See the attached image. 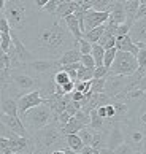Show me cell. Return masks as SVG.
<instances>
[{
	"label": "cell",
	"mask_w": 146,
	"mask_h": 154,
	"mask_svg": "<svg viewBox=\"0 0 146 154\" xmlns=\"http://www.w3.org/2000/svg\"><path fill=\"white\" fill-rule=\"evenodd\" d=\"M130 26H132V24H129V22H124V24L117 26V29H116V37H126V35H129Z\"/></svg>",
	"instance_id": "ab89813d"
},
{
	"label": "cell",
	"mask_w": 146,
	"mask_h": 154,
	"mask_svg": "<svg viewBox=\"0 0 146 154\" xmlns=\"http://www.w3.org/2000/svg\"><path fill=\"white\" fill-rule=\"evenodd\" d=\"M92 134H94V130H92V129L84 127V129H81V130H80V132H78L76 135L80 137L81 143H83L84 146H91V141H92Z\"/></svg>",
	"instance_id": "f1b7e54d"
},
{
	"label": "cell",
	"mask_w": 146,
	"mask_h": 154,
	"mask_svg": "<svg viewBox=\"0 0 146 154\" xmlns=\"http://www.w3.org/2000/svg\"><path fill=\"white\" fill-rule=\"evenodd\" d=\"M122 7H124V13H126V21L129 24H132L135 21L137 11L140 7V0H126V2H122Z\"/></svg>",
	"instance_id": "ffe728a7"
},
{
	"label": "cell",
	"mask_w": 146,
	"mask_h": 154,
	"mask_svg": "<svg viewBox=\"0 0 146 154\" xmlns=\"http://www.w3.org/2000/svg\"><path fill=\"white\" fill-rule=\"evenodd\" d=\"M7 68H11V62H10V56L5 54L2 49H0V72L7 70Z\"/></svg>",
	"instance_id": "8d00e7d4"
},
{
	"label": "cell",
	"mask_w": 146,
	"mask_h": 154,
	"mask_svg": "<svg viewBox=\"0 0 146 154\" xmlns=\"http://www.w3.org/2000/svg\"><path fill=\"white\" fill-rule=\"evenodd\" d=\"M103 54H105V49L100 46V45L94 43L92 45V49H91V56L95 62V67H102V62H103Z\"/></svg>",
	"instance_id": "484cf974"
},
{
	"label": "cell",
	"mask_w": 146,
	"mask_h": 154,
	"mask_svg": "<svg viewBox=\"0 0 146 154\" xmlns=\"http://www.w3.org/2000/svg\"><path fill=\"white\" fill-rule=\"evenodd\" d=\"M60 68L59 62L57 60H53V59H33L30 60L29 64H26L22 67V70L27 72L30 76L37 78L38 81H46V79L53 78Z\"/></svg>",
	"instance_id": "5b68a950"
},
{
	"label": "cell",
	"mask_w": 146,
	"mask_h": 154,
	"mask_svg": "<svg viewBox=\"0 0 146 154\" xmlns=\"http://www.w3.org/2000/svg\"><path fill=\"white\" fill-rule=\"evenodd\" d=\"M30 138L33 141V154H51L65 148V135L60 132V127L56 122L40 129Z\"/></svg>",
	"instance_id": "3957f363"
},
{
	"label": "cell",
	"mask_w": 146,
	"mask_h": 154,
	"mask_svg": "<svg viewBox=\"0 0 146 154\" xmlns=\"http://www.w3.org/2000/svg\"><path fill=\"white\" fill-rule=\"evenodd\" d=\"M97 45H100V46H102L105 51H108V49H111V48H114V45H116V37L110 35L108 32H103V35L100 37V40H99Z\"/></svg>",
	"instance_id": "4316f807"
},
{
	"label": "cell",
	"mask_w": 146,
	"mask_h": 154,
	"mask_svg": "<svg viewBox=\"0 0 146 154\" xmlns=\"http://www.w3.org/2000/svg\"><path fill=\"white\" fill-rule=\"evenodd\" d=\"M10 32H11V29L8 26V21L5 18L3 11H2V13H0V33H10Z\"/></svg>",
	"instance_id": "60d3db41"
},
{
	"label": "cell",
	"mask_w": 146,
	"mask_h": 154,
	"mask_svg": "<svg viewBox=\"0 0 146 154\" xmlns=\"http://www.w3.org/2000/svg\"><path fill=\"white\" fill-rule=\"evenodd\" d=\"M51 154H64V149H57V151H54V152H51Z\"/></svg>",
	"instance_id": "f5cc1de1"
},
{
	"label": "cell",
	"mask_w": 146,
	"mask_h": 154,
	"mask_svg": "<svg viewBox=\"0 0 146 154\" xmlns=\"http://www.w3.org/2000/svg\"><path fill=\"white\" fill-rule=\"evenodd\" d=\"M70 81V78H68V75L64 72V70H59L56 72V75H54V83H56V86H64V84H67Z\"/></svg>",
	"instance_id": "1f68e13d"
},
{
	"label": "cell",
	"mask_w": 146,
	"mask_h": 154,
	"mask_svg": "<svg viewBox=\"0 0 146 154\" xmlns=\"http://www.w3.org/2000/svg\"><path fill=\"white\" fill-rule=\"evenodd\" d=\"M105 111H106V121L113 122V119H114V108H113V105H111V102L105 106Z\"/></svg>",
	"instance_id": "f6af8a7d"
},
{
	"label": "cell",
	"mask_w": 146,
	"mask_h": 154,
	"mask_svg": "<svg viewBox=\"0 0 146 154\" xmlns=\"http://www.w3.org/2000/svg\"><path fill=\"white\" fill-rule=\"evenodd\" d=\"M111 22H114L116 26H121L124 24L126 21V13H124V7H122V2L121 0H114V5H113V10L110 13V18Z\"/></svg>",
	"instance_id": "d6986e66"
},
{
	"label": "cell",
	"mask_w": 146,
	"mask_h": 154,
	"mask_svg": "<svg viewBox=\"0 0 146 154\" xmlns=\"http://www.w3.org/2000/svg\"><path fill=\"white\" fill-rule=\"evenodd\" d=\"M0 37H2V42H0V49H2L5 54H8V51L11 48V35H10V33H0Z\"/></svg>",
	"instance_id": "e575fe53"
},
{
	"label": "cell",
	"mask_w": 146,
	"mask_h": 154,
	"mask_svg": "<svg viewBox=\"0 0 146 154\" xmlns=\"http://www.w3.org/2000/svg\"><path fill=\"white\" fill-rule=\"evenodd\" d=\"M103 86H105V78L102 79H92L91 83V94H103Z\"/></svg>",
	"instance_id": "d6a6232c"
},
{
	"label": "cell",
	"mask_w": 146,
	"mask_h": 154,
	"mask_svg": "<svg viewBox=\"0 0 146 154\" xmlns=\"http://www.w3.org/2000/svg\"><path fill=\"white\" fill-rule=\"evenodd\" d=\"M64 154H78V152H75V151H71V149H68V148H64Z\"/></svg>",
	"instance_id": "f907efd6"
},
{
	"label": "cell",
	"mask_w": 146,
	"mask_h": 154,
	"mask_svg": "<svg viewBox=\"0 0 146 154\" xmlns=\"http://www.w3.org/2000/svg\"><path fill=\"white\" fill-rule=\"evenodd\" d=\"M0 154H11V149H10V140L0 137Z\"/></svg>",
	"instance_id": "b9f144b4"
},
{
	"label": "cell",
	"mask_w": 146,
	"mask_h": 154,
	"mask_svg": "<svg viewBox=\"0 0 146 154\" xmlns=\"http://www.w3.org/2000/svg\"><path fill=\"white\" fill-rule=\"evenodd\" d=\"M108 73H110V70L106 67H95L94 68V79H102V78H106L108 76Z\"/></svg>",
	"instance_id": "74e56055"
},
{
	"label": "cell",
	"mask_w": 146,
	"mask_h": 154,
	"mask_svg": "<svg viewBox=\"0 0 146 154\" xmlns=\"http://www.w3.org/2000/svg\"><path fill=\"white\" fill-rule=\"evenodd\" d=\"M44 103V100L41 99L40 95V91H33V92H29V94H24L18 99V116L21 118L26 111L32 110L35 106H40Z\"/></svg>",
	"instance_id": "4fadbf2b"
},
{
	"label": "cell",
	"mask_w": 146,
	"mask_h": 154,
	"mask_svg": "<svg viewBox=\"0 0 146 154\" xmlns=\"http://www.w3.org/2000/svg\"><path fill=\"white\" fill-rule=\"evenodd\" d=\"M0 122H2L5 127H8L11 132L14 135L21 137V138H30V135L27 134V130L24 129V125H22V121L21 118L18 116H7V115H0Z\"/></svg>",
	"instance_id": "5bb4252c"
},
{
	"label": "cell",
	"mask_w": 146,
	"mask_h": 154,
	"mask_svg": "<svg viewBox=\"0 0 146 154\" xmlns=\"http://www.w3.org/2000/svg\"><path fill=\"white\" fill-rule=\"evenodd\" d=\"M91 83L92 81H76L75 83V91L81 94H87L91 91Z\"/></svg>",
	"instance_id": "d590c367"
},
{
	"label": "cell",
	"mask_w": 146,
	"mask_h": 154,
	"mask_svg": "<svg viewBox=\"0 0 146 154\" xmlns=\"http://www.w3.org/2000/svg\"><path fill=\"white\" fill-rule=\"evenodd\" d=\"M59 2H60V0H48L46 5H44V8H43L41 11H43L44 14H48V16H54L56 11H57Z\"/></svg>",
	"instance_id": "4dcf8cb0"
},
{
	"label": "cell",
	"mask_w": 146,
	"mask_h": 154,
	"mask_svg": "<svg viewBox=\"0 0 146 154\" xmlns=\"http://www.w3.org/2000/svg\"><path fill=\"white\" fill-rule=\"evenodd\" d=\"M146 140V130L135 122L124 124V143L129 145L133 151H141Z\"/></svg>",
	"instance_id": "ba28073f"
},
{
	"label": "cell",
	"mask_w": 146,
	"mask_h": 154,
	"mask_svg": "<svg viewBox=\"0 0 146 154\" xmlns=\"http://www.w3.org/2000/svg\"><path fill=\"white\" fill-rule=\"evenodd\" d=\"M143 154H146V140H144V145H143V149H141Z\"/></svg>",
	"instance_id": "db71d44e"
},
{
	"label": "cell",
	"mask_w": 146,
	"mask_h": 154,
	"mask_svg": "<svg viewBox=\"0 0 146 154\" xmlns=\"http://www.w3.org/2000/svg\"><path fill=\"white\" fill-rule=\"evenodd\" d=\"M60 89H62L64 95H68V94H71L73 91H75V83H73V81H68L67 84H64V86H60Z\"/></svg>",
	"instance_id": "bcb514c9"
},
{
	"label": "cell",
	"mask_w": 146,
	"mask_h": 154,
	"mask_svg": "<svg viewBox=\"0 0 146 154\" xmlns=\"http://www.w3.org/2000/svg\"><path fill=\"white\" fill-rule=\"evenodd\" d=\"M10 86L14 89V92L19 97L24 94L33 92V91L40 89V81L37 78L30 76L27 72H24L22 68H16V70H11L10 75Z\"/></svg>",
	"instance_id": "8992f818"
},
{
	"label": "cell",
	"mask_w": 146,
	"mask_h": 154,
	"mask_svg": "<svg viewBox=\"0 0 146 154\" xmlns=\"http://www.w3.org/2000/svg\"><path fill=\"white\" fill-rule=\"evenodd\" d=\"M92 79H94V68L81 67L80 70H76V81H92Z\"/></svg>",
	"instance_id": "83f0119b"
},
{
	"label": "cell",
	"mask_w": 146,
	"mask_h": 154,
	"mask_svg": "<svg viewBox=\"0 0 146 154\" xmlns=\"http://www.w3.org/2000/svg\"><path fill=\"white\" fill-rule=\"evenodd\" d=\"M0 42H2V37H0Z\"/></svg>",
	"instance_id": "9f6ffc18"
},
{
	"label": "cell",
	"mask_w": 146,
	"mask_h": 154,
	"mask_svg": "<svg viewBox=\"0 0 146 154\" xmlns=\"http://www.w3.org/2000/svg\"><path fill=\"white\" fill-rule=\"evenodd\" d=\"M21 121H22L24 129L27 130V134L32 137L40 129H43V127H46L48 124L54 122V118H53L51 108H49L46 103H43L40 106H35V108H32V110L26 111L24 115L21 116Z\"/></svg>",
	"instance_id": "277c9868"
},
{
	"label": "cell",
	"mask_w": 146,
	"mask_h": 154,
	"mask_svg": "<svg viewBox=\"0 0 146 154\" xmlns=\"http://www.w3.org/2000/svg\"><path fill=\"white\" fill-rule=\"evenodd\" d=\"M92 2V8L94 11H99V13H111L114 5V0H91Z\"/></svg>",
	"instance_id": "7402d4cb"
},
{
	"label": "cell",
	"mask_w": 146,
	"mask_h": 154,
	"mask_svg": "<svg viewBox=\"0 0 146 154\" xmlns=\"http://www.w3.org/2000/svg\"><path fill=\"white\" fill-rule=\"evenodd\" d=\"M127 84H129V76H117V75H110L108 73V76L105 78L103 94L113 100L124 92Z\"/></svg>",
	"instance_id": "30bf717a"
},
{
	"label": "cell",
	"mask_w": 146,
	"mask_h": 154,
	"mask_svg": "<svg viewBox=\"0 0 146 154\" xmlns=\"http://www.w3.org/2000/svg\"><path fill=\"white\" fill-rule=\"evenodd\" d=\"M65 146L68 148V149L78 152V154H80V151L84 148V145L81 143L80 137H78L76 134L75 135H65Z\"/></svg>",
	"instance_id": "d4e9b609"
},
{
	"label": "cell",
	"mask_w": 146,
	"mask_h": 154,
	"mask_svg": "<svg viewBox=\"0 0 146 154\" xmlns=\"http://www.w3.org/2000/svg\"><path fill=\"white\" fill-rule=\"evenodd\" d=\"M40 13L41 11L33 5V2H21V0H7L3 8V14L8 21L11 32H14L18 37L35 26Z\"/></svg>",
	"instance_id": "7a4b0ae2"
},
{
	"label": "cell",
	"mask_w": 146,
	"mask_h": 154,
	"mask_svg": "<svg viewBox=\"0 0 146 154\" xmlns=\"http://www.w3.org/2000/svg\"><path fill=\"white\" fill-rule=\"evenodd\" d=\"M137 59L135 56L129 53H116V57L113 64L110 67V75H117V76H132L137 72Z\"/></svg>",
	"instance_id": "52a82bcc"
},
{
	"label": "cell",
	"mask_w": 146,
	"mask_h": 154,
	"mask_svg": "<svg viewBox=\"0 0 146 154\" xmlns=\"http://www.w3.org/2000/svg\"><path fill=\"white\" fill-rule=\"evenodd\" d=\"M18 38L35 59L57 60L65 51L76 45V40L68 32L64 19L48 16L43 11L38 16L35 26Z\"/></svg>",
	"instance_id": "6da1fadb"
},
{
	"label": "cell",
	"mask_w": 146,
	"mask_h": 154,
	"mask_svg": "<svg viewBox=\"0 0 146 154\" xmlns=\"http://www.w3.org/2000/svg\"><path fill=\"white\" fill-rule=\"evenodd\" d=\"M133 152L135 151H133L129 145H126V143H122L121 146H117L116 149L113 151V154H133Z\"/></svg>",
	"instance_id": "7bdbcfd3"
},
{
	"label": "cell",
	"mask_w": 146,
	"mask_h": 154,
	"mask_svg": "<svg viewBox=\"0 0 146 154\" xmlns=\"http://www.w3.org/2000/svg\"><path fill=\"white\" fill-rule=\"evenodd\" d=\"M76 46H78V51H80V54L81 56H87V54H91V49H92V45L91 43H87L86 40H78L76 42Z\"/></svg>",
	"instance_id": "836d02e7"
},
{
	"label": "cell",
	"mask_w": 146,
	"mask_h": 154,
	"mask_svg": "<svg viewBox=\"0 0 146 154\" xmlns=\"http://www.w3.org/2000/svg\"><path fill=\"white\" fill-rule=\"evenodd\" d=\"M103 32H105V26L95 27V29H92V30H89V32L84 33V35H83V40H86V42L91 43V45L99 43V40H100V37L103 35Z\"/></svg>",
	"instance_id": "cb8c5ba5"
},
{
	"label": "cell",
	"mask_w": 146,
	"mask_h": 154,
	"mask_svg": "<svg viewBox=\"0 0 146 154\" xmlns=\"http://www.w3.org/2000/svg\"><path fill=\"white\" fill-rule=\"evenodd\" d=\"M75 11H76V0H60L59 7H57V11H56V14H54V18L65 19L67 16L75 14Z\"/></svg>",
	"instance_id": "e0dca14e"
},
{
	"label": "cell",
	"mask_w": 146,
	"mask_h": 154,
	"mask_svg": "<svg viewBox=\"0 0 146 154\" xmlns=\"http://www.w3.org/2000/svg\"><path fill=\"white\" fill-rule=\"evenodd\" d=\"M18 99H19V95L16 94L14 89L8 84V86L0 92V115L14 116V118L18 116Z\"/></svg>",
	"instance_id": "9c48e42d"
},
{
	"label": "cell",
	"mask_w": 146,
	"mask_h": 154,
	"mask_svg": "<svg viewBox=\"0 0 146 154\" xmlns=\"http://www.w3.org/2000/svg\"><path fill=\"white\" fill-rule=\"evenodd\" d=\"M60 70H64V72L67 73V75H68L70 81H73V83L76 81V70H73V68H71L70 65H64V67H60Z\"/></svg>",
	"instance_id": "ee69618b"
},
{
	"label": "cell",
	"mask_w": 146,
	"mask_h": 154,
	"mask_svg": "<svg viewBox=\"0 0 146 154\" xmlns=\"http://www.w3.org/2000/svg\"><path fill=\"white\" fill-rule=\"evenodd\" d=\"M81 129H84V125H83L81 122H78L75 118H71L65 125H62V127H60V132H62L64 135H75V134L80 132Z\"/></svg>",
	"instance_id": "603a6c76"
},
{
	"label": "cell",
	"mask_w": 146,
	"mask_h": 154,
	"mask_svg": "<svg viewBox=\"0 0 146 154\" xmlns=\"http://www.w3.org/2000/svg\"><path fill=\"white\" fill-rule=\"evenodd\" d=\"M116 48H111V49H108V51H105V54H103V62H102V65L103 67H106L110 70V67H111V64H113V60H114V57H116Z\"/></svg>",
	"instance_id": "f546056e"
},
{
	"label": "cell",
	"mask_w": 146,
	"mask_h": 154,
	"mask_svg": "<svg viewBox=\"0 0 146 154\" xmlns=\"http://www.w3.org/2000/svg\"><path fill=\"white\" fill-rule=\"evenodd\" d=\"M95 111H97V115H99V118H102V119H106V111H105V106L95 108Z\"/></svg>",
	"instance_id": "c3c4849f"
},
{
	"label": "cell",
	"mask_w": 146,
	"mask_h": 154,
	"mask_svg": "<svg viewBox=\"0 0 146 154\" xmlns=\"http://www.w3.org/2000/svg\"><path fill=\"white\" fill-rule=\"evenodd\" d=\"M80 154H99V151L94 149V148H91V146H84L83 149L80 151Z\"/></svg>",
	"instance_id": "7dc6e473"
},
{
	"label": "cell",
	"mask_w": 146,
	"mask_h": 154,
	"mask_svg": "<svg viewBox=\"0 0 146 154\" xmlns=\"http://www.w3.org/2000/svg\"><path fill=\"white\" fill-rule=\"evenodd\" d=\"M110 18V13H99V11L94 10H87L86 13L83 14V35L89 30L95 29V27L103 26Z\"/></svg>",
	"instance_id": "8fae6325"
},
{
	"label": "cell",
	"mask_w": 146,
	"mask_h": 154,
	"mask_svg": "<svg viewBox=\"0 0 146 154\" xmlns=\"http://www.w3.org/2000/svg\"><path fill=\"white\" fill-rule=\"evenodd\" d=\"M114 48H116V51H119V53H129L132 56L138 54V46L132 42L130 38H129V35H126V37H116Z\"/></svg>",
	"instance_id": "2e32d148"
},
{
	"label": "cell",
	"mask_w": 146,
	"mask_h": 154,
	"mask_svg": "<svg viewBox=\"0 0 146 154\" xmlns=\"http://www.w3.org/2000/svg\"><path fill=\"white\" fill-rule=\"evenodd\" d=\"M80 64H81L84 68H95V62H94V59H92V56H91V54H87V56H81Z\"/></svg>",
	"instance_id": "f35d334b"
},
{
	"label": "cell",
	"mask_w": 146,
	"mask_h": 154,
	"mask_svg": "<svg viewBox=\"0 0 146 154\" xmlns=\"http://www.w3.org/2000/svg\"><path fill=\"white\" fill-rule=\"evenodd\" d=\"M122 143H124V124L111 122V125L106 130V148L110 151H114Z\"/></svg>",
	"instance_id": "7c38bea8"
},
{
	"label": "cell",
	"mask_w": 146,
	"mask_h": 154,
	"mask_svg": "<svg viewBox=\"0 0 146 154\" xmlns=\"http://www.w3.org/2000/svg\"><path fill=\"white\" fill-rule=\"evenodd\" d=\"M99 154H113V151H110L108 148H103V149H100Z\"/></svg>",
	"instance_id": "681fc988"
},
{
	"label": "cell",
	"mask_w": 146,
	"mask_h": 154,
	"mask_svg": "<svg viewBox=\"0 0 146 154\" xmlns=\"http://www.w3.org/2000/svg\"><path fill=\"white\" fill-rule=\"evenodd\" d=\"M133 154H143L141 151H135V152H133Z\"/></svg>",
	"instance_id": "11a10c76"
},
{
	"label": "cell",
	"mask_w": 146,
	"mask_h": 154,
	"mask_svg": "<svg viewBox=\"0 0 146 154\" xmlns=\"http://www.w3.org/2000/svg\"><path fill=\"white\" fill-rule=\"evenodd\" d=\"M108 130V129H106ZM106 130H100V132H95L92 134V141H91V148H94V149H103V148H106Z\"/></svg>",
	"instance_id": "44dd1931"
},
{
	"label": "cell",
	"mask_w": 146,
	"mask_h": 154,
	"mask_svg": "<svg viewBox=\"0 0 146 154\" xmlns=\"http://www.w3.org/2000/svg\"><path fill=\"white\" fill-rule=\"evenodd\" d=\"M3 8H5V0H0V13L3 11Z\"/></svg>",
	"instance_id": "816d5d0a"
},
{
	"label": "cell",
	"mask_w": 146,
	"mask_h": 154,
	"mask_svg": "<svg viewBox=\"0 0 146 154\" xmlns=\"http://www.w3.org/2000/svg\"><path fill=\"white\" fill-rule=\"evenodd\" d=\"M80 60H81V54H80V51H78V46H76V45H75V46H73L71 49L65 51V53L57 59V62H59L60 67L70 65V64H78Z\"/></svg>",
	"instance_id": "ac0fdd59"
},
{
	"label": "cell",
	"mask_w": 146,
	"mask_h": 154,
	"mask_svg": "<svg viewBox=\"0 0 146 154\" xmlns=\"http://www.w3.org/2000/svg\"><path fill=\"white\" fill-rule=\"evenodd\" d=\"M129 38L135 45H146V18L132 22L130 30H129Z\"/></svg>",
	"instance_id": "9a60e30c"
}]
</instances>
